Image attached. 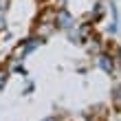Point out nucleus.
<instances>
[{
  "mask_svg": "<svg viewBox=\"0 0 121 121\" xmlns=\"http://www.w3.org/2000/svg\"><path fill=\"white\" fill-rule=\"evenodd\" d=\"M75 24V20H73V16L64 9V7H57L55 9V29H62V31H68L70 26Z\"/></svg>",
  "mask_w": 121,
  "mask_h": 121,
  "instance_id": "1",
  "label": "nucleus"
},
{
  "mask_svg": "<svg viewBox=\"0 0 121 121\" xmlns=\"http://www.w3.org/2000/svg\"><path fill=\"white\" fill-rule=\"evenodd\" d=\"M97 64L106 70V73H112V68H115V60H112V55H106V53H99Z\"/></svg>",
  "mask_w": 121,
  "mask_h": 121,
  "instance_id": "2",
  "label": "nucleus"
},
{
  "mask_svg": "<svg viewBox=\"0 0 121 121\" xmlns=\"http://www.w3.org/2000/svg\"><path fill=\"white\" fill-rule=\"evenodd\" d=\"M9 73L11 70L4 66V64H0V90L4 88V84H7V79H9Z\"/></svg>",
  "mask_w": 121,
  "mask_h": 121,
  "instance_id": "3",
  "label": "nucleus"
},
{
  "mask_svg": "<svg viewBox=\"0 0 121 121\" xmlns=\"http://www.w3.org/2000/svg\"><path fill=\"white\" fill-rule=\"evenodd\" d=\"M9 2L11 0H0V13H4L7 9H9Z\"/></svg>",
  "mask_w": 121,
  "mask_h": 121,
  "instance_id": "4",
  "label": "nucleus"
},
{
  "mask_svg": "<svg viewBox=\"0 0 121 121\" xmlns=\"http://www.w3.org/2000/svg\"><path fill=\"white\" fill-rule=\"evenodd\" d=\"M7 29V20H4V16L0 13V31H4Z\"/></svg>",
  "mask_w": 121,
  "mask_h": 121,
  "instance_id": "5",
  "label": "nucleus"
},
{
  "mask_svg": "<svg viewBox=\"0 0 121 121\" xmlns=\"http://www.w3.org/2000/svg\"><path fill=\"white\" fill-rule=\"evenodd\" d=\"M42 121H62L57 115H51V117H46V119H42Z\"/></svg>",
  "mask_w": 121,
  "mask_h": 121,
  "instance_id": "6",
  "label": "nucleus"
}]
</instances>
